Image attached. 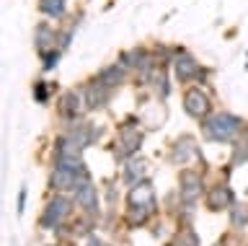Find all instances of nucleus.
Segmentation results:
<instances>
[{"label": "nucleus", "mask_w": 248, "mask_h": 246, "mask_svg": "<svg viewBox=\"0 0 248 246\" xmlns=\"http://www.w3.org/2000/svg\"><path fill=\"white\" fill-rule=\"evenodd\" d=\"M202 125V137L207 143H217V145H228V143H235L240 140V135L246 132V122L243 117L232 112H212L207 119L199 122Z\"/></svg>", "instance_id": "nucleus-1"}, {"label": "nucleus", "mask_w": 248, "mask_h": 246, "mask_svg": "<svg viewBox=\"0 0 248 246\" xmlns=\"http://www.w3.org/2000/svg\"><path fill=\"white\" fill-rule=\"evenodd\" d=\"M170 70H173V78L181 83V86H191V83L209 86V83H212V75H215L212 67H204L186 47L176 49V57H173V63H170Z\"/></svg>", "instance_id": "nucleus-2"}, {"label": "nucleus", "mask_w": 248, "mask_h": 246, "mask_svg": "<svg viewBox=\"0 0 248 246\" xmlns=\"http://www.w3.org/2000/svg\"><path fill=\"white\" fill-rule=\"evenodd\" d=\"M142 140H145V135H142V130L137 127L135 117L124 119L119 125V130H116V137H114V156L119 161H129L132 156L140 153Z\"/></svg>", "instance_id": "nucleus-3"}, {"label": "nucleus", "mask_w": 248, "mask_h": 246, "mask_svg": "<svg viewBox=\"0 0 248 246\" xmlns=\"http://www.w3.org/2000/svg\"><path fill=\"white\" fill-rule=\"evenodd\" d=\"M181 106H184V112L189 114L191 119L202 122V119H207L209 114L215 112V98L207 91V86L194 83V86H186L184 96H181Z\"/></svg>", "instance_id": "nucleus-4"}, {"label": "nucleus", "mask_w": 248, "mask_h": 246, "mask_svg": "<svg viewBox=\"0 0 248 246\" xmlns=\"http://www.w3.org/2000/svg\"><path fill=\"white\" fill-rule=\"evenodd\" d=\"M57 112H60V119L62 122H75V119H83L88 114V104H85V96H83V88H67L62 91L60 98H57Z\"/></svg>", "instance_id": "nucleus-5"}, {"label": "nucleus", "mask_w": 248, "mask_h": 246, "mask_svg": "<svg viewBox=\"0 0 248 246\" xmlns=\"http://www.w3.org/2000/svg\"><path fill=\"white\" fill-rule=\"evenodd\" d=\"M83 88V96H85V104H88V112H104L108 109L114 98V88H108L106 83L98 81V75H91L80 83Z\"/></svg>", "instance_id": "nucleus-6"}, {"label": "nucleus", "mask_w": 248, "mask_h": 246, "mask_svg": "<svg viewBox=\"0 0 248 246\" xmlns=\"http://www.w3.org/2000/svg\"><path fill=\"white\" fill-rule=\"evenodd\" d=\"M199 158H202V148H199L197 137L189 132L178 135L168 150V161L173 166H189L191 161H199Z\"/></svg>", "instance_id": "nucleus-7"}, {"label": "nucleus", "mask_w": 248, "mask_h": 246, "mask_svg": "<svg viewBox=\"0 0 248 246\" xmlns=\"http://www.w3.org/2000/svg\"><path fill=\"white\" fill-rule=\"evenodd\" d=\"M70 213H73V199L57 192V197H52L49 202H46V207H44V213H42V218H39V223H42V228L54 230V228H60L62 223L70 218Z\"/></svg>", "instance_id": "nucleus-8"}, {"label": "nucleus", "mask_w": 248, "mask_h": 246, "mask_svg": "<svg viewBox=\"0 0 248 246\" xmlns=\"http://www.w3.org/2000/svg\"><path fill=\"white\" fill-rule=\"evenodd\" d=\"M62 132H65L80 150H85V148H91L101 135H104V130L83 117V119H75V122H65V130H62Z\"/></svg>", "instance_id": "nucleus-9"}, {"label": "nucleus", "mask_w": 248, "mask_h": 246, "mask_svg": "<svg viewBox=\"0 0 248 246\" xmlns=\"http://www.w3.org/2000/svg\"><path fill=\"white\" fill-rule=\"evenodd\" d=\"M119 63L127 67L129 73H145L155 65V55H153V47H145V44H135L129 49H122L119 52Z\"/></svg>", "instance_id": "nucleus-10"}, {"label": "nucleus", "mask_w": 248, "mask_h": 246, "mask_svg": "<svg viewBox=\"0 0 248 246\" xmlns=\"http://www.w3.org/2000/svg\"><path fill=\"white\" fill-rule=\"evenodd\" d=\"M202 189H204V179H202L199 171L184 168V171L178 174V195H181V202L194 205L202 197Z\"/></svg>", "instance_id": "nucleus-11"}, {"label": "nucleus", "mask_w": 248, "mask_h": 246, "mask_svg": "<svg viewBox=\"0 0 248 246\" xmlns=\"http://www.w3.org/2000/svg\"><path fill=\"white\" fill-rule=\"evenodd\" d=\"M73 195H75L78 207H83L85 213H96L98 210V187L93 184L91 176H85V179H80L75 184Z\"/></svg>", "instance_id": "nucleus-12"}, {"label": "nucleus", "mask_w": 248, "mask_h": 246, "mask_svg": "<svg viewBox=\"0 0 248 246\" xmlns=\"http://www.w3.org/2000/svg\"><path fill=\"white\" fill-rule=\"evenodd\" d=\"M57 34H60V26H54L52 21H39V24L34 26V49H36V55L57 47Z\"/></svg>", "instance_id": "nucleus-13"}, {"label": "nucleus", "mask_w": 248, "mask_h": 246, "mask_svg": "<svg viewBox=\"0 0 248 246\" xmlns=\"http://www.w3.org/2000/svg\"><path fill=\"white\" fill-rule=\"evenodd\" d=\"M204 202L209 210L220 213V210H230L232 202H235V195H232V189L228 187V184H215V187L207 189V197Z\"/></svg>", "instance_id": "nucleus-14"}, {"label": "nucleus", "mask_w": 248, "mask_h": 246, "mask_svg": "<svg viewBox=\"0 0 248 246\" xmlns=\"http://www.w3.org/2000/svg\"><path fill=\"white\" fill-rule=\"evenodd\" d=\"M98 75V81L101 83H106L108 88H114V91H119L124 83H127V78H129V70L127 67H124L119 60H116V63H108V65H104L101 67V70L96 73Z\"/></svg>", "instance_id": "nucleus-15"}, {"label": "nucleus", "mask_w": 248, "mask_h": 246, "mask_svg": "<svg viewBox=\"0 0 248 246\" xmlns=\"http://www.w3.org/2000/svg\"><path fill=\"white\" fill-rule=\"evenodd\" d=\"M85 179V176L70 171L65 166H52V174H49V187L54 192H67V189H75V184Z\"/></svg>", "instance_id": "nucleus-16"}, {"label": "nucleus", "mask_w": 248, "mask_h": 246, "mask_svg": "<svg viewBox=\"0 0 248 246\" xmlns=\"http://www.w3.org/2000/svg\"><path fill=\"white\" fill-rule=\"evenodd\" d=\"M147 174H150V164H147L145 158L132 156L129 161H124V181H127L129 187H135V184L145 181Z\"/></svg>", "instance_id": "nucleus-17"}, {"label": "nucleus", "mask_w": 248, "mask_h": 246, "mask_svg": "<svg viewBox=\"0 0 248 246\" xmlns=\"http://www.w3.org/2000/svg\"><path fill=\"white\" fill-rule=\"evenodd\" d=\"M127 205H155V189H153V181L145 179L129 187L127 192Z\"/></svg>", "instance_id": "nucleus-18"}, {"label": "nucleus", "mask_w": 248, "mask_h": 246, "mask_svg": "<svg viewBox=\"0 0 248 246\" xmlns=\"http://www.w3.org/2000/svg\"><path fill=\"white\" fill-rule=\"evenodd\" d=\"M36 8L44 18L49 21H65L67 16V0H36Z\"/></svg>", "instance_id": "nucleus-19"}, {"label": "nucleus", "mask_w": 248, "mask_h": 246, "mask_svg": "<svg viewBox=\"0 0 248 246\" xmlns=\"http://www.w3.org/2000/svg\"><path fill=\"white\" fill-rule=\"evenodd\" d=\"M155 213V205H129V210H127V223L132 228H140V226H145L147 218Z\"/></svg>", "instance_id": "nucleus-20"}, {"label": "nucleus", "mask_w": 248, "mask_h": 246, "mask_svg": "<svg viewBox=\"0 0 248 246\" xmlns=\"http://www.w3.org/2000/svg\"><path fill=\"white\" fill-rule=\"evenodd\" d=\"M54 91H57V86H54V83L39 78V81H34V86H31V96H34L36 104H49V98H52Z\"/></svg>", "instance_id": "nucleus-21"}, {"label": "nucleus", "mask_w": 248, "mask_h": 246, "mask_svg": "<svg viewBox=\"0 0 248 246\" xmlns=\"http://www.w3.org/2000/svg\"><path fill=\"white\" fill-rule=\"evenodd\" d=\"M80 26V21H78V16L70 21V26H60V34H57V47L65 52L70 49V44H73V36H75V29Z\"/></svg>", "instance_id": "nucleus-22"}, {"label": "nucleus", "mask_w": 248, "mask_h": 246, "mask_svg": "<svg viewBox=\"0 0 248 246\" xmlns=\"http://www.w3.org/2000/svg\"><path fill=\"white\" fill-rule=\"evenodd\" d=\"M230 226L232 228H246L248 226V205L246 202H232V207H230Z\"/></svg>", "instance_id": "nucleus-23"}, {"label": "nucleus", "mask_w": 248, "mask_h": 246, "mask_svg": "<svg viewBox=\"0 0 248 246\" xmlns=\"http://www.w3.org/2000/svg\"><path fill=\"white\" fill-rule=\"evenodd\" d=\"M60 57H62V49H46V52H42V55H39V60H42V70L44 73H52L54 67L60 65Z\"/></svg>", "instance_id": "nucleus-24"}, {"label": "nucleus", "mask_w": 248, "mask_h": 246, "mask_svg": "<svg viewBox=\"0 0 248 246\" xmlns=\"http://www.w3.org/2000/svg\"><path fill=\"white\" fill-rule=\"evenodd\" d=\"M168 246H199V236L194 233L191 228H186V230H181V233H178Z\"/></svg>", "instance_id": "nucleus-25"}, {"label": "nucleus", "mask_w": 248, "mask_h": 246, "mask_svg": "<svg viewBox=\"0 0 248 246\" xmlns=\"http://www.w3.org/2000/svg\"><path fill=\"white\" fill-rule=\"evenodd\" d=\"M26 210V187H21L18 189V215Z\"/></svg>", "instance_id": "nucleus-26"}, {"label": "nucleus", "mask_w": 248, "mask_h": 246, "mask_svg": "<svg viewBox=\"0 0 248 246\" xmlns=\"http://www.w3.org/2000/svg\"><path fill=\"white\" fill-rule=\"evenodd\" d=\"M88 246H106V244H104V241H96V238H93V241H91Z\"/></svg>", "instance_id": "nucleus-27"}]
</instances>
